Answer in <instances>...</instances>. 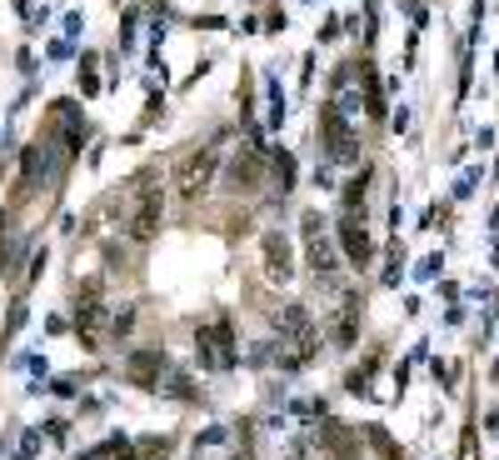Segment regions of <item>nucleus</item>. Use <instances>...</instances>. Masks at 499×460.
Instances as JSON below:
<instances>
[{
    "label": "nucleus",
    "mask_w": 499,
    "mask_h": 460,
    "mask_svg": "<svg viewBox=\"0 0 499 460\" xmlns=\"http://www.w3.org/2000/svg\"><path fill=\"white\" fill-rule=\"evenodd\" d=\"M274 331H280V350H285V366H305V360H315V350H320V331H315V320L305 306H285L280 316H274Z\"/></svg>",
    "instance_id": "f257e3e1"
},
{
    "label": "nucleus",
    "mask_w": 499,
    "mask_h": 460,
    "mask_svg": "<svg viewBox=\"0 0 499 460\" xmlns=\"http://www.w3.org/2000/svg\"><path fill=\"white\" fill-rule=\"evenodd\" d=\"M240 460H250V456H240Z\"/></svg>",
    "instance_id": "6ab92c4d"
},
{
    "label": "nucleus",
    "mask_w": 499,
    "mask_h": 460,
    "mask_svg": "<svg viewBox=\"0 0 499 460\" xmlns=\"http://www.w3.org/2000/svg\"><path fill=\"white\" fill-rule=\"evenodd\" d=\"M160 366H165L160 350H135V356L125 360V381L140 385V390H150V385L160 381Z\"/></svg>",
    "instance_id": "9d476101"
},
{
    "label": "nucleus",
    "mask_w": 499,
    "mask_h": 460,
    "mask_svg": "<svg viewBox=\"0 0 499 460\" xmlns=\"http://www.w3.org/2000/svg\"><path fill=\"white\" fill-rule=\"evenodd\" d=\"M339 245H345V256L355 260V266H364V260H370V230H364V220L355 216V210H349L345 220H339Z\"/></svg>",
    "instance_id": "6e6552de"
},
{
    "label": "nucleus",
    "mask_w": 499,
    "mask_h": 460,
    "mask_svg": "<svg viewBox=\"0 0 499 460\" xmlns=\"http://www.w3.org/2000/svg\"><path fill=\"white\" fill-rule=\"evenodd\" d=\"M360 86H364V111H370V115H385V95H380V76H374V65H370V61L360 65Z\"/></svg>",
    "instance_id": "4468645a"
},
{
    "label": "nucleus",
    "mask_w": 499,
    "mask_h": 460,
    "mask_svg": "<svg viewBox=\"0 0 499 460\" xmlns=\"http://www.w3.org/2000/svg\"><path fill=\"white\" fill-rule=\"evenodd\" d=\"M315 446H320L330 460H360V435L349 431V425H339V421H324L320 431H315Z\"/></svg>",
    "instance_id": "0eeeda50"
},
{
    "label": "nucleus",
    "mask_w": 499,
    "mask_h": 460,
    "mask_svg": "<svg viewBox=\"0 0 499 460\" xmlns=\"http://www.w3.org/2000/svg\"><path fill=\"white\" fill-rule=\"evenodd\" d=\"M215 170H220V151L215 145H200V151H190L180 166H175V191L185 195V201H195V195L210 191Z\"/></svg>",
    "instance_id": "f03ea898"
},
{
    "label": "nucleus",
    "mask_w": 499,
    "mask_h": 460,
    "mask_svg": "<svg viewBox=\"0 0 499 460\" xmlns=\"http://www.w3.org/2000/svg\"><path fill=\"white\" fill-rule=\"evenodd\" d=\"M460 460H474V431H464V440H460Z\"/></svg>",
    "instance_id": "a211bd4d"
},
{
    "label": "nucleus",
    "mask_w": 499,
    "mask_h": 460,
    "mask_svg": "<svg viewBox=\"0 0 499 460\" xmlns=\"http://www.w3.org/2000/svg\"><path fill=\"white\" fill-rule=\"evenodd\" d=\"M364 180H370V170H360V176L345 185V205H349V210H364Z\"/></svg>",
    "instance_id": "2eb2a0df"
},
{
    "label": "nucleus",
    "mask_w": 499,
    "mask_h": 460,
    "mask_svg": "<svg viewBox=\"0 0 499 460\" xmlns=\"http://www.w3.org/2000/svg\"><path fill=\"white\" fill-rule=\"evenodd\" d=\"M305 245H310V266H315V275L320 281H335L339 275V260H335V245L324 241V226H320V210H305Z\"/></svg>",
    "instance_id": "20e7f679"
},
{
    "label": "nucleus",
    "mask_w": 499,
    "mask_h": 460,
    "mask_svg": "<svg viewBox=\"0 0 499 460\" xmlns=\"http://www.w3.org/2000/svg\"><path fill=\"white\" fill-rule=\"evenodd\" d=\"M260 170H265V151H255V145H245V151L230 160V185L235 191H250L255 180H260Z\"/></svg>",
    "instance_id": "9b49d317"
},
{
    "label": "nucleus",
    "mask_w": 499,
    "mask_h": 460,
    "mask_svg": "<svg viewBox=\"0 0 499 460\" xmlns=\"http://www.w3.org/2000/svg\"><path fill=\"white\" fill-rule=\"evenodd\" d=\"M370 440H374V446H380V456H385V460H399V450L389 446V435L380 431V425H370Z\"/></svg>",
    "instance_id": "f3484780"
},
{
    "label": "nucleus",
    "mask_w": 499,
    "mask_h": 460,
    "mask_svg": "<svg viewBox=\"0 0 499 460\" xmlns=\"http://www.w3.org/2000/svg\"><path fill=\"white\" fill-rule=\"evenodd\" d=\"M75 325H80V335H86V345L100 341V325H105V306L95 300V291L80 300V316H75Z\"/></svg>",
    "instance_id": "f8f14e48"
},
{
    "label": "nucleus",
    "mask_w": 499,
    "mask_h": 460,
    "mask_svg": "<svg viewBox=\"0 0 499 460\" xmlns=\"http://www.w3.org/2000/svg\"><path fill=\"white\" fill-rule=\"evenodd\" d=\"M195 350H200V366L205 371H235V331L230 320H215V325H200L195 331Z\"/></svg>",
    "instance_id": "7ed1b4c3"
},
{
    "label": "nucleus",
    "mask_w": 499,
    "mask_h": 460,
    "mask_svg": "<svg viewBox=\"0 0 499 460\" xmlns=\"http://www.w3.org/2000/svg\"><path fill=\"white\" fill-rule=\"evenodd\" d=\"M160 216H165V195L160 185H145L130 210V241H155V230H160Z\"/></svg>",
    "instance_id": "423d86ee"
},
{
    "label": "nucleus",
    "mask_w": 499,
    "mask_h": 460,
    "mask_svg": "<svg viewBox=\"0 0 499 460\" xmlns=\"http://www.w3.org/2000/svg\"><path fill=\"white\" fill-rule=\"evenodd\" d=\"M130 325H135V310H130V306H120V310L110 316V331H115V335H125Z\"/></svg>",
    "instance_id": "dca6fc26"
},
{
    "label": "nucleus",
    "mask_w": 499,
    "mask_h": 460,
    "mask_svg": "<svg viewBox=\"0 0 499 460\" xmlns=\"http://www.w3.org/2000/svg\"><path fill=\"white\" fill-rule=\"evenodd\" d=\"M265 275L274 285H285L295 275V260H290V241L285 235H265Z\"/></svg>",
    "instance_id": "1a4fd4ad"
},
{
    "label": "nucleus",
    "mask_w": 499,
    "mask_h": 460,
    "mask_svg": "<svg viewBox=\"0 0 499 460\" xmlns=\"http://www.w3.org/2000/svg\"><path fill=\"white\" fill-rule=\"evenodd\" d=\"M320 136H324L330 160H355V155H360V141H355V130L345 126V115H339L335 105H324L320 111Z\"/></svg>",
    "instance_id": "39448f33"
},
{
    "label": "nucleus",
    "mask_w": 499,
    "mask_h": 460,
    "mask_svg": "<svg viewBox=\"0 0 499 460\" xmlns=\"http://www.w3.org/2000/svg\"><path fill=\"white\" fill-rule=\"evenodd\" d=\"M355 331H360V295L349 291V295H345V306H339L335 341H339V345H355Z\"/></svg>",
    "instance_id": "ddd939ff"
}]
</instances>
